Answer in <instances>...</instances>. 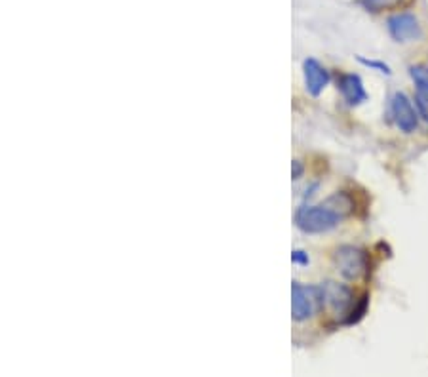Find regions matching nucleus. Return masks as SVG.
Here are the masks:
<instances>
[{
	"instance_id": "1a4fd4ad",
	"label": "nucleus",
	"mask_w": 428,
	"mask_h": 377,
	"mask_svg": "<svg viewBox=\"0 0 428 377\" xmlns=\"http://www.w3.org/2000/svg\"><path fill=\"white\" fill-rule=\"evenodd\" d=\"M410 74L417 84V107L424 120H428V69L417 65V67L410 69Z\"/></svg>"
},
{
	"instance_id": "f257e3e1",
	"label": "nucleus",
	"mask_w": 428,
	"mask_h": 377,
	"mask_svg": "<svg viewBox=\"0 0 428 377\" xmlns=\"http://www.w3.org/2000/svg\"><path fill=\"white\" fill-rule=\"evenodd\" d=\"M295 223L303 233L309 235H320L335 229L341 223V214H337L333 208L326 206H301L295 214Z\"/></svg>"
},
{
	"instance_id": "f03ea898",
	"label": "nucleus",
	"mask_w": 428,
	"mask_h": 377,
	"mask_svg": "<svg viewBox=\"0 0 428 377\" xmlns=\"http://www.w3.org/2000/svg\"><path fill=\"white\" fill-rule=\"evenodd\" d=\"M333 265L343 279L358 280L369 271V257L364 250L356 246L337 248L333 254Z\"/></svg>"
},
{
	"instance_id": "423d86ee",
	"label": "nucleus",
	"mask_w": 428,
	"mask_h": 377,
	"mask_svg": "<svg viewBox=\"0 0 428 377\" xmlns=\"http://www.w3.org/2000/svg\"><path fill=\"white\" fill-rule=\"evenodd\" d=\"M388 33L398 42H410L421 38V25L413 13H396L388 19Z\"/></svg>"
},
{
	"instance_id": "9b49d317",
	"label": "nucleus",
	"mask_w": 428,
	"mask_h": 377,
	"mask_svg": "<svg viewBox=\"0 0 428 377\" xmlns=\"http://www.w3.org/2000/svg\"><path fill=\"white\" fill-rule=\"evenodd\" d=\"M360 59V63H364V65H367V67H373V69H379L381 73L385 74H391V69H388V65H385V63H379V62H369V59H364V57H358Z\"/></svg>"
},
{
	"instance_id": "9d476101",
	"label": "nucleus",
	"mask_w": 428,
	"mask_h": 377,
	"mask_svg": "<svg viewBox=\"0 0 428 377\" xmlns=\"http://www.w3.org/2000/svg\"><path fill=\"white\" fill-rule=\"evenodd\" d=\"M410 0H362V6L369 12H385V10H396V8L408 4Z\"/></svg>"
},
{
	"instance_id": "39448f33",
	"label": "nucleus",
	"mask_w": 428,
	"mask_h": 377,
	"mask_svg": "<svg viewBox=\"0 0 428 377\" xmlns=\"http://www.w3.org/2000/svg\"><path fill=\"white\" fill-rule=\"evenodd\" d=\"M391 112L394 122L403 134H413L419 126V115L411 105L410 98L402 92H396L391 99Z\"/></svg>"
},
{
	"instance_id": "6e6552de",
	"label": "nucleus",
	"mask_w": 428,
	"mask_h": 377,
	"mask_svg": "<svg viewBox=\"0 0 428 377\" xmlns=\"http://www.w3.org/2000/svg\"><path fill=\"white\" fill-rule=\"evenodd\" d=\"M339 90L348 105H360L367 99V92L364 88V82L358 74H343L339 79Z\"/></svg>"
},
{
	"instance_id": "f8f14e48",
	"label": "nucleus",
	"mask_w": 428,
	"mask_h": 377,
	"mask_svg": "<svg viewBox=\"0 0 428 377\" xmlns=\"http://www.w3.org/2000/svg\"><path fill=\"white\" fill-rule=\"evenodd\" d=\"M292 261L297 265H309V255L304 254L303 250H295L292 254Z\"/></svg>"
},
{
	"instance_id": "20e7f679",
	"label": "nucleus",
	"mask_w": 428,
	"mask_h": 377,
	"mask_svg": "<svg viewBox=\"0 0 428 377\" xmlns=\"http://www.w3.org/2000/svg\"><path fill=\"white\" fill-rule=\"evenodd\" d=\"M320 305V288L303 286L299 282L292 284V315L293 320L303 322L314 315Z\"/></svg>"
},
{
	"instance_id": "ddd939ff",
	"label": "nucleus",
	"mask_w": 428,
	"mask_h": 377,
	"mask_svg": "<svg viewBox=\"0 0 428 377\" xmlns=\"http://www.w3.org/2000/svg\"><path fill=\"white\" fill-rule=\"evenodd\" d=\"M292 173H293V180H299L301 178V173H303V166H301V162H293L292 166Z\"/></svg>"
},
{
	"instance_id": "7ed1b4c3",
	"label": "nucleus",
	"mask_w": 428,
	"mask_h": 377,
	"mask_svg": "<svg viewBox=\"0 0 428 377\" xmlns=\"http://www.w3.org/2000/svg\"><path fill=\"white\" fill-rule=\"evenodd\" d=\"M320 305L335 316L350 315L354 307L352 291L348 286L328 280L320 286Z\"/></svg>"
},
{
	"instance_id": "0eeeda50",
	"label": "nucleus",
	"mask_w": 428,
	"mask_h": 377,
	"mask_svg": "<svg viewBox=\"0 0 428 377\" xmlns=\"http://www.w3.org/2000/svg\"><path fill=\"white\" fill-rule=\"evenodd\" d=\"M303 76H304V88L311 95H320L323 92V88L328 86L329 73L328 69L322 67L316 59H304L303 63Z\"/></svg>"
}]
</instances>
